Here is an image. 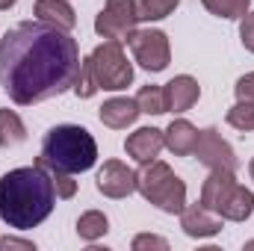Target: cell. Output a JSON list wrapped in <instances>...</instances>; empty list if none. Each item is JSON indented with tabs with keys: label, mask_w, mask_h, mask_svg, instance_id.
Segmentation results:
<instances>
[{
	"label": "cell",
	"mask_w": 254,
	"mask_h": 251,
	"mask_svg": "<svg viewBox=\"0 0 254 251\" xmlns=\"http://www.w3.org/2000/svg\"><path fill=\"white\" fill-rule=\"evenodd\" d=\"M139 24V9L136 0H107L104 9L95 18V33L101 39H116L125 42L127 36L136 30Z\"/></svg>",
	"instance_id": "obj_7"
},
{
	"label": "cell",
	"mask_w": 254,
	"mask_h": 251,
	"mask_svg": "<svg viewBox=\"0 0 254 251\" xmlns=\"http://www.w3.org/2000/svg\"><path fill=\"white\" fill-rule=\"evenodd\" d=\"M136 189L145 201L160 207L163 213H181L187 207V184L160 160L142 163V172H136Z\"/></svg>",
	"instance_id": "obj_4"
},
{
	"label": "cell",
	"mask_w": 254,
	"mask_h": 251,
	"mask_svg": "<svg viewBox=\"0 0 254 251\" xmlns=\"http://www.w3.org/2000/svg\"><path fill=\"white\" fill-rule=\"evenodd\" d=\"M127 45L136 57V63L151 74H160L169 68L172 60V48H169V36L163 30H133L127 36Z\"/></svg>",
	"instance_id": "obj_6"
},
{
	"label": "cell",
	"mask_w": 254,
	"mask_h": 251,
	"mask_svg": "<svg viewBox=\"0 0 254 251\" xmlns=\"http://www.w3.org/2000/svg\"><path fill=\"white\" fill-rule=\"evenodd\" d=\"M163 145H166L163 130H157V127H139L136 133L127 136L125 151H127V157H133L136 163H151V160H157V154L163 151Z\"/></svg>",
	"instance_id": "obj_13"
},
{
	"label": "cell",
	"mask_w": 254,
	"mask_h": 251,
	"mask_svg": "<svg viewBox=\"0 0 254 251\" xmlns=\"http://www.w3.org/2000/svg\"><path fill=\"white\" fill-rule=\"evenodd\" d=\"M18 0H0V12H6V9H12Z\"/></svg>",
	"instance_id": "obj_30"
},
{
	"label": "cell",
	"mask_w": 254,
	"mask_h": 251,
	"mask_svg": "<svg viewBox=\"0 0 254 251\" xmlns=\"http://www.w3.org/2000/svg\"><path fill=\"white\" fill-rule=\"evenodd\" d=\"M222 216L207 210L204 204H192V207H184L181 210V228L184 234L192 237V240H207V237H216L222 231Z\"/></svg>",
	"instance_id": "obj_11"
},
{
	"label": "cell",
	"mask_w": 254,
	"mask_h": 251,
	"mask_svg": "<svg viewBox=\"0 0 254 251\" xmlns=\"http://www.w3.org/2000/svg\"><path fill=\"white\" fill-rule=\"evenodd\" d=\"M148 249H157V251H169V243L163 237H154V234H139L133 240V251H148Z\"/></svg>",
	"instance_id": "obj_26"
},
{
	"label": "cell",
	"mask_w": 254,
	"mask_h": 251,
	"mask_svg": "<svg viewBox=\"0 0 254 251\" xmlns=\"http://www.w3.org/2000/svg\"><path fill=\"white\" fill-rule=\"evenodd\" d=\"M249 175H252V181H254V157H252V163H249Z\"/></svg>",
	"instance_id": "obj_31"
},
{
	"label": "cell",
	"mask_w": 254,
	"mask_h": 251,
	"mask_svg": "<svg viewBox=\"0 0 254 251\" xmlns=\"http://www.w3.org/2000/svg\"><path fill=\"white\" fill-rule=\"evenodd\" d=\"M192 154H195L198 163L207 166V169H228V172H237V166H240L234 148L222 139V133H219L216 127H207V130L198 133V145H195Z\"/></svg>",
	"instance_id": "obj_8"
},
{
	"label": "cell",
	"mask_w": 254,
	"mask_h": 251,
	"mask_svg": "<svg viewBox=\"0 0 254 251\" xmlns=\"http://www.w3.org/2000/svg\"><path fill=\"white\" fill-rule=\"evenodd\" d=\"M89 63H92V74H95L98 89L119 92V89H127L133 83V65L127 63L125 48L116 39H107L104 45H98L89 54Z\"/></svg>",
	"instance_id": "obj_5"
},
{
	"label": "cell",
	"mask_w": 254,
	"mask_h": 251,
	"mask_svg": "<svg viewBox=\"0 0 254 251\" xmlns=\"http://www.w3.org/2000/svg\"><path fill=\"white\" fill-rule=\"evenodd\" d=\"M95 92H98V83H95V74H92V63L86 57V60H80V71H77V80H74V95L86 101Z\"/></svg>",
	"instance_id": "obj_24"
},
{
	"label": "cell",
	"mask_w": 254,
	"mask_h": 251,
	"mask_svg": "<svg viewBox=\"0 0 254 251\" xmlns=\"http://www.w3.org/2000/svg\"><path fill=\"white\" fill-rule=\"evenodd\" d=\"M48 169V175H51V181H54V189H57V198H74L77 195V181L63 172V169H51V166H45Z\"/></svg>",
	"instance_id": "obj_25"
},
{
	"label": "cell",
	"mask_w": 254,
	"mask_h": 251,
	"mask_svg": "<svg viewBox=\"0 0 254 251\" xmlns=\"http://www.w3.org/2000/svg\"><path fill=\"white\" fill-rule=\"evenodd\" d=\"M234 92H237V98H240V101H254V71L237 80Z\"/></svg>",
	"instance_id": "obj_28"
},
{
	"label": "cell",
	"mask_w": 254,
	"mask_h": 251,
	"mask_svg": "<svg viewBox=\"0 0 254 251\" xmlns=\"http://www.w3.org/2000/svg\"><path fill=\"white\" fill-rule=\"evenodd\" d=\"M57 204V189L45 166L12 169L0 178V222L15 231L39 228Z\"/></svg>",
	"instance_id": "obj_2"
},
{
	"label": "cell",
	"mask_w": 254,
	"mask_h": 251,
	"mask_svg": "<svg viewBox=\"0 0 254 251\" xmlns=\"http://www.w3.org/2000/svg\"><path fill=\"white\" fill-rule=\"evenodd\" d=\"M228 125L243 130V133H252L254 130V101H237L228 110Z\"/></svg>",
	"instance_id": "obj_23"
},
{
	"label": "cell",
	"mask_w": 254,
	"mask_h": 251,
	"mask_svg": "<svg viewBox=\"0 0 254 251\" xmlns=\"http://www.w3.org/2000/svg\"><path fill=\"white\" fill-rule=\"evenodd\" d=\"M252 210H254V192L240 184V187L234 189L231 201L225 204L222 219H228V222H246V219L252 216Z\"/></svg>",
	"instance_id": "obj_18"
},
{
	"label": "cell",
	"mask_w": 254,
	"mask_h": 251,
	"mask_svg": "<svg viewBox=\"0 0 254 251\" xmlns=\"http://www.w3.org/2000/svg\"><path fill=\"white\" fill-rule=\"evenodd\" d=\"M198 95H201V86L198 80L190 74H181L175 80H169L163 86V98H166V113H187L198 104Z\"/></svg>",
	"instance_id": "obj_12"
},
{
	"label": "cell",
	"mask_w": 254,
	"mask_h": 251,
	"mask_svg": "<svg viewBox=\"0 0 254 251\" xmlns=\"http://www.w3.org/2000/svg\"><path fill=\"white\" fill-rule=\"evenodd\" d=\"M136 104L145 116H163L166 113V98H163L160 86H142L136 95Z\"/></svg>",
	"instance_id": "obj_22"
},
{
	"label": "cell",
	"mask_w": 254,
	"mask_h": 251,
	"mask_svg": "<svg viewBox=\"0 0 254 251\" xmlns=\"http://www.w3.org/2000/svg\"><path fill=\"white\" fill-rule=\"evenodd\" d=\"M77 39L45 21H21L0 39V86L18 107H33L74 89Z\"/></svg>",
	"instance_id": "obj_1"
},
{
	"label": "cell",
	"mask_w": 254,
	"mask_h": 251,
	"mask_svg": "<svg viewBox=\"0 0 254 251\" xmlns=\"http://www.w3.org/2000/svg\"><path fill=\"white\" fill-rule=\"evenodd\" d=\"M240 39L246 45V51L254 54V12H246L243 21H240Z\"/></svg>",
	"instance_id": "obj_27"
},
{
	"label": "cell",
	"mask_w": 254,
	"mask_h": 251,
	"mask_svg": "<svg viewBox=\"0 0 254 251\" xmlns=\"http://www.w3.org/2000/svg\"><path fill=\"white\" fill-rule=\"evenodd\" d=\"M246 246H249V249H254V240H252V243H246Z\"/></svg>",
	"instance_id": "obj_32"
},
{
	"label": "cell",
	"mask_w": 254,
	"mask_h": 251,
	"mask_svg": "<svg viewBox=\"0 0 254 251\" xmlns=\"http://www.w3.org/2000/svg\"><path fill=\"white\" fill-rule=\"evenodd\" d=\"M9 249H21V251H36V246L30 240H18V237H3L0 240V251H9Z\"/></svg>",
	"instance_id": "obj_29"
},
{
	"label": "cell",
	"mask_w": 254,
	"mask_h": 251,
	"mask_svg": "<svg viewBox=\"0 0 254 251\" xmlns=\"http://www.w3.org/2000/svg\"><path fill=\"white\" fill-rule=\"evenodd\" d=\"M98 192L107 198H127L130 192H136V172L127 169L122 160H107L98 172Z\"/></svg>",
	"instance_id": "obj_9"
},
{
	"label": "cell",
	"mask_w": 254,
	"mask_h": 251,
	"mask_svg": "<svg viewBox=\"0 0 254 251\" xmlns=\"http://www.w3.org/2000/svg\"><path fill=\"white\" fill-rule=\"evenodd\" d=\"M98 160V142L95 136L80 125H57L51 127L42 139V154H39V166H51V169H63L68 175H80L89 172Z\"/></svg>",
	"instance_id": "obj_3"
},
{
	"label": "cell",
	"mask_w": 254,
	"mask_h": 251,
	"mask_svg": "<svg viewBox=\"0 0 254 251\" xmlns=\"http://www.w3.org/2000/svg\"><path fill=\"white\" fill-rule=\"evenodd\" d=\"M107 231H110V219H107L101 210H89V213H83V216L77 219V237L86 240V243L101 240Z\"/></svg>",
	"instance_id": "obj_19"
},
{
	"label": "cell",
	"mask_w": 254,
	"mask_h": 251,
	"mask_svg": "<svg viewBox=\"0 0 254 251\" xmlns=\"http://www.w3.org/2000/svg\"><path fill=\"white\" fill-rule=\"evenodd\" d=\"M237 187H240V184H237L234 172H228V169H210V175H207V181H204V187H201V204H204L207 210H213V213L222 216L225 204L231 201V195H234Z\"/></svg>",
	"instance_id": "obj_10"
},
{
	"label": "cell",
	"mask_w": 254,
	"mask_h": 251,
	"mask_svg": "<svg viewBox=\"0 0 254 251\" xmlns=\"http://www.w3.org/2000/svg\"><path fill=\"white\" fill-rule=\"evenodd\" d=\"M33 12H36L39 21L54 24L60 30H74V24H77V12L71 9L68 0H36Z\"/></svg>",
	"instance_id": "obj_16"
},
{
	"label": "cell",
	"mask_w": 254,
	"mask_h": 251,
	"mask_svg": "<svg viewBox=\"0 0 254 251\" xmlns=\"http://www.w3.org/2000/svg\"><path fill=\"white\" fill-rule=\"evenodd\" d=\"M181 0H136L139 21H163L178 9Z\"/></svg>",
	"instance_id": "obj_21"
},
{
	"label": "cell",
	"mask_w": 254,
	"mask_h": 251,
	"mask_svg": "<svg viewBox=\"0 0 254 251\" xmlns=\"http://www.w3.org/2000/svg\"><path fill=\"white\" fill-rule=\"evenodd\" d=\"M27 139V127L15 110H0V148H15Z\"/></svg>",
	"instance_id": "obj_17"
},
{
	"label": "cell",
	"mask_w": 254,
	"mask_h": 251,
	"mask_svg": "<svg viewBox=\"0 0 254 251\" xmlns=\"http://www.w3.org/2000/svg\"><path fill=\"white\" fill-rule=\"evenodd\" d=\"M139 104H136V98H110L104 107H101V113H98V119H101V125L113 127V130H125L130 127L136 119H139Z\"/></svg>",
	"instance_id": "obj_14"
},
{
	"label": "cell",
	"mask_w": 254,
	"mask_h": 251,
	"mask_svg": "<svg viewBox=\"0 0 254 251\" xmlns=\"http://www.w3.org/2000/svg\"><path fill=\"white\" fill-rule=\"evenodd\" d=\"M201 3H204V9H207L210 15L234 21V18H243V15L249 12V3H252V0H201Z\"/></svg>",
	"instance_id": "obj_20"
},
{
	"label": "cell",
	"mask_w": 254,
	"mask_h": 251,
	"mask_svg": "<svg viewBox=\"0 0 254 251\" xmlns=\"http://www.w3.org/2000/svg\"><path fill=\"white\" fill-rule=\"evenodd\" d=\"M163 136H166V148L175 157H190L195 151V145H198V130L187 119H175L172 125L163 130Z\"/></svg>",
	"instance_id": "obj_15"
}]
</instances>
